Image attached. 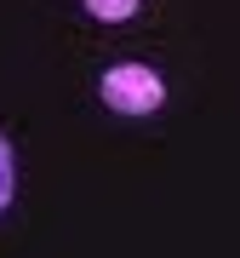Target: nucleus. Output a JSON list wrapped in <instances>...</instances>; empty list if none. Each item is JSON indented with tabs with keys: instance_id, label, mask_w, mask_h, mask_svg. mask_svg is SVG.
Returning <instances> with one entry per match:
<instances>
[{
	"instance_id": "nucleus-3",
	"label": "nucleus",
	"mask_w": 240,
	"mask_h": 258,
	"mask_svg": "<svg viewBox=\"0 0 240 258\" xmlns=\"http://www.w3.org/2000/svg\"><path fill=\"white\" fill-rule=\"evenodd\" d=\"M6 201H12V144L0 138V212H6Z\"/></svg>"
},
{
	"instance_id": "nucleus-1",
	"label": "nucleus",
	"mask_w": 240,
	"mask_h": 258,
	"mask_svg": "<svg viewBox=\"0 0 240 258\" xmlns=\"http://www.w3.org/2000/svg\"><path fill=\"white\" fill-rule=\"evenodd\" d=\"M103 103L120 115H155L160 109V98H166V86H160V75L155 69H143V63H114L109 75H103Z\"/></svg>"
},
{
	"instance_id": "nucleus-2",
	"label": "nucleus",
	"mask_w": 240,
	"mask_h": 258,
	"mask_svg": "<svg viewBox=\"0 0 240 258\" xmlns=\"http://www.w3.org/2000/svg\"><path fill=\"white\" fill-rule=\"evenodd\" d=\"M86 12L103 18V23H126L132 12H138V0H86Z\"/></svg>"
}]
</instances>
